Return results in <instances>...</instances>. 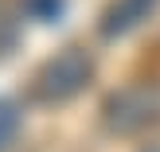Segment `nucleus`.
<instances>
[{"instance_id": "39448f33", "label": "nucleus", "mask_w": 160, "mask_h": 152, "mask_svg": "<svg viewBox=\"0 0 160 152\" xmlns=\"http://www.w3.org/2000/svg\"><path fill=\"white\" fill-rule=\"evenodd\" d=\"M62 4H67V0H28V12L35 16V20H43V23H51L55 16L62 12Z\"/></svg>"}, {"instance_id": "423d86ee", "label": "nucleus", "mask_w": 160, "mask_h": 152, "mask_svg": "<svg viewBox=\"0 0 160 152\" xmlns=\"http://www.w3.org/2000/svg\"><path fill=\"white\" fill-rule=\"evenodd\" d=\"M148 152H160V148H148Z\"/></svg>"}, {"instance_id": "20e7f679", "label": "nucleus", "mask_w": 160, "mask_h": 152, "mask_svg": "<svg viewBox=\"0 0 160 152\" xmlns=\"http://www.w3.org/2000/svg\"><path fill=\"white\" fill-rule=\"evenodd\" d=\"M20 121H23L20 101H16V98H0V152L12 145V137L20 133Z\"/></svg>"}, {"instance_id": "f03ea898", "label": "nucleus", "mask_w": 160, "mask_h": 152, "mask_svg": "<svg viewBox=\"0 0 160 152\" xmlns=\"http://www.w3.org/2000/svg\"><path fill=\"white\" fill-rule=\"evenodd\" d=\"M160 117V94L152 86H125V90L109 94L106 105H102V121L109 133H141L145 125H152Z\"/></svg>"}, {"instance_id": "7ed1b4c3", "label": "nucleus", "mask_w": 160, "mask_h": 152, "mask_svg": "<svg viewBox=\"0 0 160 152\" xmlns=\"http://www.w3.org/2000/svg\"><path fill=\"white\" fill-rule=\"evenodd\" d=\"M156 8H160V0H109V8L98 20L102 39H121L129 31H137L145 20L156 16Z\"/></svg>"}, {"instance_id": "f257e3e1", "label": "nucleus", "mask_w": 160, "mask_h": 152, "mask_svg": "<svg viewBox=\"0 0 160 152\" xmlns=\"http://www.w3.org/2000/svg\"><path fill=\"white\" fill-rule=\"evenodd\" d=\"M90 78H94L90 51L70 43V47H62L59 55H51V59L35 70V78H31V94H35L39 101H47V105H59V101L78 98V94L90 86Z\"/></svg>"}]
</instances>
